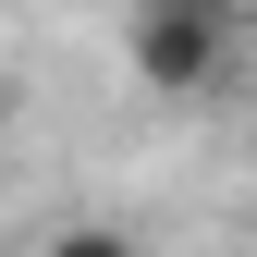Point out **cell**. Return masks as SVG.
<instances>
[{
	"instance_id": "cell-2",
	"label": "cell",
	"mask_w": 257,
	"mask_h": 257,
	"mask_svg": "<svg viewBox=\"0 0 257 257\" xmlns=\"http://www.w3.org/2000/svg\"><path fill=\"white\" fill-rule=\"evenodd\" d=\"M220 13H245V0H220Z\"/></svg>"
},
{
	"instance_id": "cell-1",
	"label": "cell",
	"mask_w": 257,
	"mask_h": 257,
	"mask_svg": "<svg viewBox=\"0 0 257 257\" xmlns=\"http://www.w3.org/2000/svg\"><path fill=\"white\" fill-rule=\"evenodd\" d=\"M122 49H135V74L159 86V98H196V86H220V61H233L220 0H147V13L122 25Z\"/></svg>"
}]
</instances>
